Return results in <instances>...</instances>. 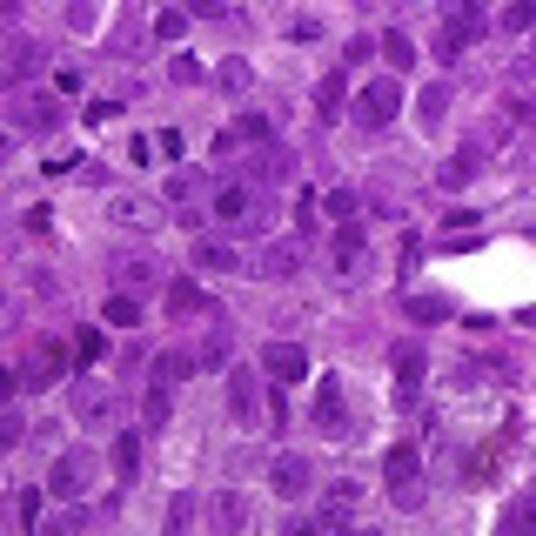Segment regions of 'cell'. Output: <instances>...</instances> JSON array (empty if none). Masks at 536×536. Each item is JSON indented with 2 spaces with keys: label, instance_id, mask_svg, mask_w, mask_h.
I'll list each match as a JSON object with an SVG mask.
<instances>
[{
  "label": "cell",
  "instance_id": "cell-1",
  "mask_svg": "<svg viewBox=\"0 0 536 536\" xmlns=\"http://www.w3.org/2000/svg\"><path fill=\"white\" fill-rule=\"evenodd\" d=\"M94 476H101V456H94V449H61L41 490L54 496V503H81V496L94 490Z\"/></svg>",
  "mask_w": 536,
  "mask_h": 536
},
{
  "label": "cell",
  "instance_id": "cell-2",
  "mask_svg": "<svg viewBox=\"0 0 536 536\" xmlns=\"http://www.w3.org/2000/svg\"><path fill=\"white\" fill-rule=\"evenodd\" d=\"M208 215H215L228 235H255V228L268 222V215H262V195H255L248 181H222V188L208 195Z\"/></svg>",
  "mask_w": 536,
  "mask_h": 536
},
{
  "label": "cell",
  "instance_id": "cell-3",
  "mask_svg": "<svg viewBox=\"0 0 536 536\" xmlns=\"http://www.w3.org/2000/svg\"><path fill=\"white\" fill-rule=\"evenodd\" d=\"M67 362H74V349L54 342V335H41V342L27 349V369H14V382H21V389H47L54 376H67Z\"/></svg>",
  "mask_w": 536,
  "mask_h": 536
},
{
  "label": "cell",
  "instance_id": "cell-4",
  "mask_svg": "<svg viewBox=\"0 0 536 536\" xmlns=\"http://www.w3.org/2000/svg\"><path fill=\"white\" fill-rule=\"evenodd\" d=\"M67 409H74V423L108 429V416H114V389H108L101 376H74V389H67Z\"/></svg>",
  "mask_w": 536,
  "mask_h": 536
},
{
  "label": "cell",
  "instance_id": "cell-5",
  "mask_svg": "<svg viewBox=\"0 0 536 536\" xmlns=\"http://www.w3.org/2000/svg\"><path fill=\"white\" fill-rule=\"evenodd\" d=\"M356 510H362V483H356V476H342V483H329V490H322L315 530H322V536H335V530H342V523H349Z\"/></svg>",
  "mask_w": 536,
  "mask_h": 536
},
{
  "label": "cell",
  "instance_id": "cell-6",
  "mask_svg": "<svg viewBox=\"0 0 536 536\" xmlns=\"http://www.w3.org/2000/svg\"><path fill=\"white\" fill-rule=\"evenodd\" d=\"M382 476L396 483V503H402V510H416V476H423V449H416V443H396L389 456H382Z\"/></svg>",
  "mask_w": 536,
  "mask_h": 536
},
{
  "label": "cell",
  "instance_id": "cell-7",
  "mask_svg": "<svg viewBox=\"0 0 536 536\" xmlns=\"http://www.w3.org/2000/svg\"><path fill=\"white\" fill-rule=\"evenodd\" d=\"M396 108H402V88L389 81V74H382V81H369V88L356 94V121H362V128H389V121H396Z\"/></svg>",
  "mask_w": 536,
  "mask_h": 536
},
{
  "label": "cell",
  "instance_id": "cell-8",
  "mask_svg": "<svg viewBox=\"0 0 536 536\" xmlns=\"http://www.w3.org/2000/svg\"><path fill=\"white\" fill-rule=\"evenodd\" d=\"M228 416L242 429L262 423V376H255V369H228Z\"/></svg>",
  "mask_w": 536,
  "mask_h": 536
},
{
  "label": "cell",
  "instance_id": "cell-9",
  "mask_svg": "<svg viewBox=\"0 0 536 536\" xmlns=\"http://www.w3.org/2000/svg\"><path fill=\"white\" fill-rule=\"evenodd\" d=\"M309 483H315V469H309V456H295V449H282V456L268 463V490L282 496V503L309 496Z\"/></svg>",
  "mask_w": 536,
  "mask_h": 536
},
{
  "label": "cell",
  "instance_id": "cell-10",
  "mask_svg": "<svg viewBox=\"0 0 536 536\" xmlns=\"http://www.w3.org/2000/svg\"><path fill=\"white\" fill-rule=\"evenodd\" d=\"M262 376L275 382V389H289V382L309 376V356H302L295 342H268V349H262Z\"/></svg>",
  "mask_w": 536,
  "mask_h": 536
},
{
  "label": "cell",
  "instance_id": "cell-11",
  "mask_svg": "<svg viewBox=\"0 0 536 536\" xmlns=\"http://www.w3.org/2000/svg\"><path fill=\"white\" fill-rule=\"evenodd\" d=\"M315 423L329 429V436H349V396H342V382L335 376L315 382Z\"/></svg>",
  "mask_w": 536,
  "mask_h": 536
},
{
  "label": "cell",
  "instance_id": "cell-12",
  "mask_svg": "<svg viewBox=\"0 0 536 536\" xmlns=\"http://www.w3.org/2000/svg\"><path fill=\"white\" fill-rule=\"evenodd\" d=\"M168 315H175V322H188V315H215V322H222V309H215V302H208L188 275H175V282H168Z\"/></svg>",
  "mask_w": 536,
  "mask_h": 536
},
{
  "label": "cell",
  "instance_id": "cell-13",
  "mask_svg": "<svg viewBox=\"0 0 536 536\" xmlns=\"http://www.w3.org/2000/svg\"><path fill=\"white\" fill-rule=\"evenodd\" d=\"M108 215H114V222H121V228H141V235L168 222V215H161L155 201H141V195H114V201H108Z\"/></svg>",
  "mask_w": 536,
  "mask_h": 536
},
{
  "label": "cell",
  "instance_id": "cell-14",
  "mask_svg": "<svg viewBox=\"0 0 536 536\" xmlns=\"http://www.w3.org/2000/svg\"><path fill=\"white\" fill-rule=\"evenodd\" d=\"M195 268H215V275H248L242 255H235L228 242H215V235H201V242H195Z\"/></svg>",
  "mask_w": 536,
  "mask_h": 536
},
{
  "label": "cell",
  "instance_id": "cell-15",
  "mask_svg": "<svg viewBox=\"0 0 536 536\" xmlns=\"http://www.w3.org/2000/svg\"><path fill=\"white\" fill-rule=\"evenodd\" d=\"M14 128H21V134H27V128H61V101H54V94H27Z\"/></svg>",
  "mask_w": 536,
  "mask_h": 536
},
{
  "label": "cell",
  "instance_id": "cell-16",
  "mask_svg": "<svg viewBox=\"0 0 536 536\" xmlns=\"http://www.w3.org/2000/svg\"><path fill=\"white\" fill-rule=\"evenodd\" d=\"M134 476H141V436L121 429L114 436V483H134Z\"/></svg>",
  "mask_w": 536,
  "mask_h": 536
},
{
  "label": "cell",
  "instance_id": "cell-17",
  "mask_svg": "<svg viewBox=\"0 0 536 536\" xmlns=\"http://www.w3.org/2000/svg\"><path fill=\"white\" fill-rule=\"evenodd\" d=\"M101 322H108V329H141V295H121V289H114L108 302H101Z\"/></svg>",
  "mask_w": 536,
  "mask_h": 536
},
{
  "label": "cell",
  "instance_id": "cell-18",
  "mask_svg": "<svg viewBox=\"0 0 536 536\" xmlns=\"http://www.w3.org/2000/svg\"><path fill=\"white\" fill-rule=\"evenodd\" d=\"M255 181H289V155H282V148L248 155V188H255Z\"/></svg>",
  "mask_w": 536,
  "mask_h": 536
},
{
  "label": "cell",
  "instance_id": "cell-19",
  "mask_svg": "<svg viewBox=\"0 0 536 536\" xmlns=\"http://www.w3.org/2000/svg\"><path fill=\"white\" fill-rule=\"evenodd\" d=\"M295 268H302V255H295V242H275V248H262V268H255V275H275V282H289Z\"/></svg>",
  "mask_w": 536,
  "mask_h": 536
},
{
  "label": "cell",
  "instance_id": "cell-20",
  "mask_svg": "<svg viewBox=\"0 0 536 536\" xmlns=\"http://www.w3.org/2000/svg\"><path fill=\"white\" fill-rule=\"evenodd\" d=\"M41 510H47V490H41V483H34V490H21V496H14V523H21L27 536L41 530Z\"/></svg>",
  "mask_w": 536,
  "mask_h": 536
},
{
  "label": "cell",
  "instance_id": "cell-21",
  "mask_svg": "<svg viewBox=\"0 0 536 536\" xmlns=\"http://www.w3.org/2000/svg\"><path fill=\"white\" fill-rule=\"evenodd\" d=\"M443 114H449V88L443 81H429L423 101H416V121H423V128H443Z\"/></svg>",
  "mask_w": 536,
  "mask_h": 536
},
{
  "label": "cell",
  "instance_id": "cell-22",
  "mask_svg": "<svg viewBox=\"0 0 536 536\" xmlns=\"http://www.w3.org/2000/svg\"><path fill=\"white\" fill-rule=\"evenodd\" d=\"M503 536H536V496H516L503 510Z\"/></svg>",
  "mask_w": 536,
  "mask_h": 536
},
{
  "label": "cell",
  "instance_id": "cell-23",
  "mask_svg": "<svg viewBox=\"0 0 536 536\" xmlns=\"http://www.w3.org/2000/svg\"><path fill=\"white\" fill-rule=\"evenodd\" d=\"M362 268V228H342L335 235V275H356Z\"/></svg>",
  "mask_w": 536,
  "mask_h": 536
},
{
  "label": "cell",
  "instance_id": "cell-24",
  "mask_svg": "<svg viewBox=\"0 0 536 536\" xmlns=\"http://www.w3.org/2000/svg\"><path fill=\"white\" fill-rule=\"evenodd\" d=\"M322 208H329V222H342V228H356V188H329V195H322Z\"/></svg>",
  "mask_w": 536,
  "mask_h": 536
},
{
  "label": "cell",
  "instance_id": "cell-25",
  "mask_svg": "<svg viewBox=\"0 0 536 536\" xmlns=\"http://www.w3.org/2000/svg\"><path fill=\"white\" fill-rule=\"evenodd\" d=\"M396 396L402 402H409V396H416V376H423V349H396Z\"/></svg>",
  "mask_w": 536,
  "mask_h": 536
},
{
  "label": "cell",
  "instance_id": "cell-26",
  "mask_svg": "<svg viewBox=\"0 0 536 536\" xmlns=\"http://www.w3.org/2000/svg\"><path fill=\"white\" fill-rule=\"evenodd\" d=\"M141 416H148V429H161L168 416H175V402H168V389H161V382H148V396H141Z\"/></svg>",
  "mask_w": 536,
  "mask_h": 536
},
{
  "label": "cell",
  "instance_id": "cell-27",
  "mask_svg": "<svg viewBox=\"0 0 536 536\" xmlns=\"http://www.w3.org/2000/svg\"><path fill=\"white\" fill-rule=\"evenodd\" d=\"M382 54H389V67H416V41H409L402 27H389V34H382Z\"/></svg>",
  "mask_w": 536,
  "mask_h": 536
},
{
  "label": "cell",
  "instance_id": "cell-28",
  "mask_svg": "<svg viewBox=\"0 0 536 536\" xmlns=\"http://www.w3.org/2000/svg\"><path fill=\"white\" fill-rule=\"evenodd\" d=\"M496 27H503V34H530V27H536V7H530V0H516V7L496 14Z\"/></svg>",
  "mask_w": 536,
  "mask_h": 536
},
{
  "label": "cell",
  "instance_id": "cell-29",
  "mask_svg": "<svg viewBox=\"0 0 536 536\" xmlns=\"http://www.w3.org/2000/svg\"><path fill=\"white\" fill-rule=\"evenodd\" d=\"M188 21H195V14H181V7H161V14H155V41H181V34H188Z\"/></svg>",
  "mask_w": 536,
  "mask_h": 536
},
{
  "label": "cell",
  "instance_id": "cell-30",
  "mask_svg": "<svg viewBox=\"0 0 536 536\" xmlns=\"http://www.w3.org/2000/svg\"><path fill=\"white\" fill-rule=\"evenodd\" d=\"M490 469H496V456H490V449H476V456H463V483H469V490H483Z\"/></svg>",
  "mask_w": 536,
  "mask_h": 536
},
{
  "label": "cell",
  "instance_id": "cell-31",
  "mask_svg": "<svg viewBox=\"0 0 536 536\" xmlns=\"http://www.w3.org/2000/svg\"><path fill=\"white\" fill-rule=\"evenodd\" d=\"M148 282H155V262H141V255H134V262H121V295L148 289Z\"/></svg>",
  "mask_w": 536,
  "mask_h": 536
},
{
  "label": "cell",
  "instance_id": "cell-32",
  "mask_svg": "<svg viewBox=\"0 0 536 536\" xmlns=\"http://www.w3.org/2000/svg\"><path fill=\"white\" fill-rule=\"evenodd\" d=\"M215 523H222V530H242L248 503H242V496H215Z\"/></svg>",
  "mask_w": 536,
  "mask_h": 536
},
{
  "label": "cell",
  "instance_id": "cell-33",
  "mask_svg": "<svg viewBox=\"0 0 536 536\" xmlns=\"http://www.w3.org/2000/svg\"><path fill=\"white\" fill-rule=\"evenodd\" d=\"M469 175H476V155H449V161H443V175H436V181H443V188H463Z\"/></svg>",
  "mask_w": 536,
  "mask_h": 536
},
{
  "label": "cell",
  "instance_id": "cell-34",
  "mask_svg": "<svg viewBox=\"0 0 536 536\" xmlns=\"http://www.w3.org/2000/svg\"><path fill=\"white\" fill-rule=\"evenodd\" d=\"M101 349H108V342H101V329H81V342H74V362H81V369H94V362H101Z\"/></svg>",
  "mask_w": 536,
  "mask_h": 536
},
{
  "label": "cell",
  "instance_id": "cell-35",
  "mask_svg": "<svg viewBox=\"0 0 536 536\" xmlns=\"http://www.w3.org/2000/svg\"><path fill=\"white\" fill-rule=\"evenodd\" d=\"M188 516H195V496H175L168 503V536H188Z\"/></svg>",
  "mask_w": 536,
  "mask_h": 536
},
{
  "label": "cell",
  "instance_id": "cell-36",
  "mask_svg": "<svg viewBox=\"0 0 536 536\" xmlns=\"http://www.w3.org/2000/svg\"><path fill=\"white\" fill-rule=\"evenodd\" d=\"M335 101H342V74H329V81L315 88V108H322V121H329V114H335Z\"/></svg>",
  "mask_w": 536,
  "mask_h": 536
},
{
  "label": "cell",
  "instance_id": "cell-37",
  "mask_svg": "<svg viewBox=\"0 0 536 536\" xmlns=\"http://www.w3.org/2000/svg\"><path fill=\"white\" fill-rule=\"evenodd\" d=\"M74 530H81V510H67V516H54V523H41L34 536H74Z\"/></svg>",
  "mask_w": 536,
  "mask_h": 536
},
{
  "label": "cell",
  "instance_id": "cell-38",
  "mask_svg": "<svg viewBox=\"0 0 536 536\" xmlns=\"http://www.w3.org/2000/svg\"><path fill=\"white\" fill-rule=\"evenodd\" d=\"M128 161H134V168H155V141H148V134H141V141H128Z\"/></svg>",
  "mask_w": 536,
  "mask_h": 536
},
{
  "label": "cell",
  "instance_id": "cell-39",
  "mask_svg": "<svg viewBox=\"0 0 536 536\" xmlns=\"http://www.w3.org/2000/svg\"><path fill=\"white\" fill-rule=\"evenodd\" d=\"M409 309H416V315H449V302H443V295H409Z\"/></svg>",
  "mask_w": 536,
  "mask_h": 536
},
{
  "label": "cell",
  "instance_id": "cell-40",
  "mask_svg": "<svg viewBox=\"0 0 536 536\" xmlns=\"http://www.w3.org/2000/svg\"><path fill=\"white\" fill-rule=\"evenodd\" d=\"M222 88H248V61H222Z\"/></svg>",
  "mask_w": 536,
  "mask_h": 536
},
{
  "label": "cell",
  "instance_id": "cell-41",
  "mask_svg": "<svg viewBox=\"0 0 536 536\" xmlns=\"http://www.w3.org/2000/svg\"><path fill=\"white\" fill-rule=\"evenodd\" d=\"M14 155H21V128H0V168H7Z\"/></svg>",
  "mask_w": 536,
  "mask_h": 536
},
{
  "label": "cell",
  "instance_id": "cell-42",
  "mask_svg": "<svg viewBox=\"0 0 536 536\" xmlns=\"http://www.w3.org/2000/svg\"><path fill=\"white\" fill-rule=\"evenodd\" d=\"M54 228V208H27V235H47Z\"/></svg>",
  "mask_w": 536,
  "mask_h": 536
},
{
  "label": "cell",
  "instance_id": "cell-43",
  "mask_svg": "<svg viewBox=\"0 0 536 536\" xmlns=\"http://www.w3.org/2000/svg\"><path fill=\"white\" fill-rule=\"evenodd\" d=\"M155 155H161V161L181 155V134H175V128H161V134H155Z\"/></svg>",
  "mask_w": 536,
  "mask_h": 536
},
{
  "label": "cell",
  "instance_id": "cell-44",
  "mask_svg": "<svg viewBox=\"0 0 536 536\" xmlns=\"http://www.w3.org/2000/svg\"><path fill=\"white\" fill-rule=\"evenodd\" d=\"M282 536H322V530H315V523H289V530H282Z\"/></svg>",
  "mask_w": 536,
  "mask_h": 536
},
{
  "label": "cell",
  "instance_id": "cell-45",
  "mask_svg": "<svg viewBox=\"0 0 536 536\" xmlns=\"http://www.w3.org/2000/svg\"><path fill=\"white\" fill-rule=\"evenodd\" d=\"M335 536H342V530H335Z\"/></svg>",
  "mask_w": 536,
  "mask_h": 536
}]
</instances>
